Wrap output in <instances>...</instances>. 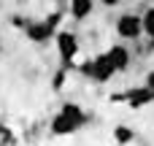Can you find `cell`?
<instances>
[{
	"label": "cell",
	"instance_id": "8992f818",
	"mask_svg": "<svg viewBox=\"0 0 154 146\" xmlns=\"http://www.w3.org/2000/svg\"><path fill=\"white\" fill-rule=\"evenodd\" d=\"M122 100L130 106V108H143V106H149L154 100V92L143 84V87H133V89H127L125 95H122Z\"/></svg>",
	"mask_w": 154,
	"mask_h": 146
},
{
	"label": "cell",
	"instance_id": "4fadbf2b",
	"mask_svg": "<svg viewBox=\"0 0 154 146\" xmlns=\"http://www.w3.org/2000/svg\"><path fill=\"white\" fill-rule=\"evenodd\" d=\"M11 24H14V27H19V30H24L27 19H22V16H11Z\"/></svg>",
	"mask_w": 154,
	"mask_h": 146
},
{
	"label": "cell",
	"instance_id": "9a60e30c",
	"mask_svg": "<svg viewBox=\"0 0 154 146\" xmlns=\"http://www.w3.org/2000/svg\"><path fill=\"white\" fill-rule=\"evenodd\" d=\"M100 3H103V5H106V8H114V5H119V3H122V0H100Z\"/></svg>",
	"mask_w": 154,
	"mask_h": 146
},
{
	"label": "cell",
	"instance_id": "52a82bcc",
	"mask_svg": "<svg viewBox=\"0 0 154 146\" xmlns=\"http://www.w3.org/2000/svg\"><path fill=\"white\" fill-rule=\"evenodd\" d=\"M106 54H108V60L114 62L116 73H119V70H127V68H130V51H127V46H122V43H114V46H111Z\"/></svg>",
	"mask_w": 154,
	"mask_h": 146
},
{
	"label": "cell",
	"instance_id": "7a4b0ae2",
	"mask_svg": "<svg viewBox=\"0 0 154 146\" xmlns=\"http://www.w3.org/2000/svg\"><path fill=\"white\" fill-rule=\"evenodd\" d=\"M79 73L87 76V79H92V81H97V84H106V81H111V79L116 76V68H114V62L108 60V54L103 51V54H97V57L84 60V62L79 65Z\"/></svg>",
	"mask_w": 154,
	"mask_h": 146
},
{
	"label": "cell",
	"instance_id": "7c38bea8",
	"mask_svg": "<svg viewBox=\"0 0 154 146\" xmlns=\"http://www.w3.org/2000/svg\"><path fill=\"white\" fill-rule=\"evenodd\" d=\"M0 141H5V144H14L16 138H14V133L5 127V125H0Z\"/></svg>",
	"mask_w": 154,
	"mask_h": 146
},
{
	"label": "cell",
	"instance_id": "9c48e42d",
	"mask_svg": "<svg viewBox=\"0 0 154 146\" xmlns=\"http://www.w3.org/2000/svg\"><path fill=\"white\" fill-rule=\"evenodd\" d=\"M133 138H135L133 127H127V125H119V127H114V141H116V144H130Z\"/></svg>",
	"mask_w": 154,
	"mask_h": 146
},
{
	"label": "cell",
	"instance_id": "ba28073f",
	"mask_svg": "<svg viewBox=\"0 0 154 146\" xmlns=\"http://www.w3.org/2000/svg\"><path fill=\"white\" fill-rule=\"evenodd\" d=\"M92 11H95V3H92V0H70V3H68V14H70L76 22L89 19Z\"/></svg>",
	"mask_w": 154,
	"mask_h": 146
},
{
	"label": "cell",
	"instance_id": "30bf717a",
	"mask_svg": "<svg viewBox=\"0 0 154 146\" xmlns=\"http://www.w3.org/2000/svg\"><path fill=\"white\" fill-rule=\"evenodd\" d=\"M141 22H143V33H146V35H152V33H154V5L146 8V14L141 16Z\"/></svg>",
	"mask_w": 154,
	"mask_h": 146
},
{
	"label": "cell",
	"instance_id": "6da1fadb",
	"mask_svg": "<svg viewBox=\"0 0 154 146\" xmlns=\"http://www.w3.org/2000/svg\"><path fill=\"white\" fill-rule=\"evenodd\" d=\"M87 122H89V114H87L79 103H62V108L51 116L49 130H51L54 135H70V133L81 130Z\"/></svg>",
	"mask_w": 154,
	"mask_h": 146
},
{
	"label": "cell",
	"instance_id": "277c9868",
	"mask_svg": "<svg viewBox=\"0 0 154 146\" xmlns=\"http://www.w3.org/2000/svg\"><path fill=\"white\" fill-rule=\"evenodd\" d=\"M54 33H57V27L49 19H27V24H24V35L32 43H46L54 38Z\"/></svg>",
	"mask_w": 154,
	"mask_h": 146
},
{
	"label": "cell",
	"instance_id": "8fae6325",
	"mask_svg": "<svg viewBox=\"0 0 154 146\" xmlns=\"http://www.w3.org/2000/svg\"><path fill=\"white\" fill-rule=\"evenodd\" d=\"M65 81H68V70H65V68H60V70L54 73V79H51V89H62V87H65Z\"/></svg>",
	"mask_w": 154,
	"mask_h": 146
},
{
	"label": "cell",
	"instance_id": "2e32d148",
	"mask_svg": "<svg viewBox=\"0 0 154 146\" xmlns=\"http://www.w3.org/2000/svg\"><path fill=\"white\" fill-rule=\"evenodd\" d=\"M149 49H152V51H154V33H152V35H149Z\"/></svg>",
	"mask_w": 154,
	"mask_h": 146
},
{
	"label": "cell",
	"instance_id": "3957f363",
	"mask_svg": "<svg viewBox=\"0 0 154 146\" xmlns=\"http://www.w3.org/2000/svg\"><path fill=\"white\" fill-rule=\"evenodd\" d=\"M54 41H57V54H60V62L65 70H73L76 68V54H79V35L70 33V30H60L54 33Z\"/></svg>",
	"mask_w": 154,
	"mask_h": 146
},
{
	"label": "cell",
	"instance_id": "5bb4252c",
	"mask_svg": "<svg viewBox=\"0 0 154 146\" xmlns=\"http://www.w3.org/2000/svg\"><path fill=\"white\" fill-rule=\"evenodd\" d=\"M146 87L154 92V70H149V73H146Z\"/></svg>",
	"mask_w": 154,
	"mask_h": 146
},
{
	"label": "cell",
	"instance_id": "5b68a950",
	"mask_svg": "<svg viewBox=\"0 0 154 146\" xmlns=\"http://www.w3.org/2000/svg\"><path fill=\"white\" fill-rule=\"evenodd\" d=\"M116 35L125 41H138L143 35V22L138 14H122L116 19Z\"/></svg>",
	"mask_w": 154,
	"mask_h": 146
}]
</instances>
